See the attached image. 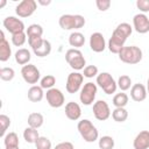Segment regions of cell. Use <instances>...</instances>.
Returning a JSON list of instances; mask_svg holds the SVG:
<instances>
[{
    "label": "cell",
    "instance_id": "cell-1",
    "mask_svg": "<svg viewBox=\"0 0 149 149\" xmlns=\"http://www.w3.org/2000/svg\"><path fill=\"white\" fill-rule=\"evenodd\" d=\"M132 31H133V27L129 23L122 22V23L118 24L116 28L113 30L111 38L108 40V43H107L108 50L112 54L119 55V52L125 47L127 38L132 35Z\"/></svg>",
    "mask_w": 149,
    "mask_h": 149
},
{
    "label": "cell",
    "instance_id": "cell-2",
    "mask_svg": "<svg viewBox=\"0 0 149 149\" xmlns=\"http://www.w3.org/2000/svg\"><path fill=\"white\" fill-rule=\"evenodd\" d=\"M85 17L79 14H63L61 15L58 23L64 30H76L85 26Z\"/></svg>",
    "mask_w": 149,
    "mask_h": 149
},
{
    "label": "cell",
    "instance_id": "cell-3",
    "mask_svg": "<svg viewBox=\"0 0 149 149\" xmlns=\"http://www.w3.org/2000/svg\"><path fill=\"white\" fill-rule=\"evenodd\" d=\"M77 129L85 142L92 143V142L97 141L99 137V132H98L97 127L88 119L80 120L77 125Z\"/></svg>",
    "mask_w": 149,
    "mask_h": 149
},
{
    "label": "cell",
    "instance_id": "cell-4",
    "mask_svg": "<svg viewBox=\"0 0 149 149\" xmlns=\"http://www.w3.org/2000/svg\"><path fill=\"white\" fill-rule=\"evenodd\" d=\"M118 56H119L121 62L133 65V64H137L142 61L143 54H142V50L139 47L129 45V47H123Z\"/></svg>",
    "mask_w": 149,
    "mask_h": 149
},
{
    "label": "cell",
    "instance_id": "cell-5",
    "mask_svg": "<svg viewBox=\"0 0 149 149\" xmlns=\"http://www.w3.org/2000/svg\"><path fill=\"white\" fill-rule=\"evenodd\" d=\"M65 61L70 65V68L76 71L84 70V68L86 65L85 57L79 49H73V48L69 49L65 52Z\"/></svg>",
    "mask_w": 149,
    "mask_h": 149
},
{
    "label": "cell",
    "instance_id": "cell-6",
    "mask_svg": "<svg viewBox=\"0 0 149 149\" xmlns=\"http://www.w3.org/2000/svg\"><path fill=\"white\" fill-rule=\"evenodd\" d=\"M97 85L106 93V94H113L115 93L118 88V84L108 72H101L97 76Z\"/></svg>",
    "mask_w": 149,
    "mask_h": 149
},
{
    "label": "cell",
    "instance_id": "cell-7",
    "mask_svg": "<svg viewBox=\"0 0 149 149\" xmlns=\"http://www.w3.org/2000/svg\"><path fill=\"white\" fill-rule=\"evenodd\" d=\"M97 84L92 83V81H87L83 85L80 93H79V100L83 105L85 106H90L94 102L95 100V95H97Z\"/></svg>",
    "mask_w": 149,
    "mask_h": 149
},
{
    "label": "cell",
    "instance_id": "cell-8",
    "mask_svg": "<svg viewBox=\"0 0 149 149\" xmlns=\"http://www.w3.org/2000/svg\"><path fill=\"white\" fill-rule=\"evenodd\" d=\"M83 81H84V76L83 73L78 72V71H74V72H71L69 76H68V79H66V85H65V88L68 91V93H77L79 90H81V85H83Z\"/></svg>",
    "mask_w": 149,
    "mask_h": 149
},
{
    "label": "cell",
    "instance_id": "cell-9",
    "mask_svg": "<svg viewBox=\"0 0 149 149\" xmlns=\"http://www.w3.org/2000/svg\"><path fill=\"white\" fill-rule=\"evenodd\" d=\"M21 76H22L23 80L27 84H31V85L36 84L41 79V72H40V70L34 64H30V63L22 66V69H21Z\"/></svg>",
    "mask_w": 149,
    "mask_h": 149
},
{
    "label": "cell",
    "instance_id": "cell-10",
    "mask_svg": "<svg viewBox=\"0 0 149 149\" xmlns=\"http://www.w3.org/2000/svg\"><path fill=\"white\" fill-rule=\"evenodd\" d=\"M45 99H47V102L49 104V106L52 108H59L65 102V97H64L63 92L56 87H52L47 91Z\"/></svg>",
    "mask_w": 149,
    "mask_h": 149
},
{
    "label": "cell",
    "instance_id": "cell-11",
    "mask_svg": "<svg viewBox=\"0 0 149 149\" xmlns=\"http://www.w3.org/2000/svg\"><path fill=\"white\" fill-rule=\"evenodd\" d=\"M3 28H6V30L8 33H10L12 35L19 34V33H23L24 31V23L22 20H20L16 16H7L3 19Z\"/></svg>",
    "mask_w": 149,
    "mask_h": 149
},
{
    "label": "cell",
    "instance_id": "cell-12",
    "mask_svg": "<svg viewBox=\"0 0 149 149\" xmlns=\"http://www.w3.org/2000/svg\"><path fill=\"white\" fill-rule=\"evenodd\" d=\"M93 115L99 121H106L111 116V108L105 100H97L92 107Z\"/></svg>",
    "mask_w": 149,
    "mask_h": 149
},
{
    "label": "cell",
    "instance_id": "cell-13",
    "mask_svg": "<svg viewBox=\"0 0 149 149\" xmlns=\"http://www.w3.org/2000/svg\"><path fill=\"white\" fill-rule=\"evenodd\" d=\"M36 8L37 2L35 0H23L16 6L15 13L19 17H29L35 13Z\"/></svg>",
    "mask_w": 149,
    "mask_h": 149
},
{
    "label": "cell",
    "instance_id": "cell-14",
    "mask_svg": "<svg viewBox=\"0 0 149 149\" xmlns=\"http://www.w3.org/2000/svg\"><path fill=\"white\" fill-rule=\"evenodd\" d=\"M133 28L139 34H146L149 31V17L143 14L139 13L133 17Z\"/></svg>",
    "mask_w": 149,
    "mask_h": 149
},
{
    "label": "cell",
    "instance_id": "cell-15",
    "mask_svg": "<svg viewBox=\"0 0 149 149\" xmlns=\"http://www.w3.org/2000/svg\"><path fill=\"white\" fill-rule=\"evenodd\" d=\"M90 48L94 52H102L106 49V41L101 33L95 31L90 36Z\"/></svg>",
    "mask_w": 149,
    "mask_h": 149
},
{
    "label": "cell",
    "instance_id": "cell-16",
    "mask_svg": "<svg viewBox=\"0 0 149 149\" xmlns=\"http://www.w3.org/2000/svg\"><path fill=\"white\" fill-rule=\"evenodd\" d=\"M148 93H147V87L143 84H134L130 87V98L136 101V102H141L143 100H146Z\"/></svg>",
    "mask_w": 149,
    "mask_h": 149
},
{
    "label": "cell",
    "instance_id": "cell-17",
    "mask_svg": "<svg viewBox=\"0 0 149 149\" xmlns=\"http://www.w3.org/2000/svg\"><path fill=\"white\" fill-rule=\"evenodd\" d=\"M0 61L7 62L12 56V48L9 45V42L5 37V33L0 31Z\"/></svg>",
    "mask_w": 149,
    "mask_h": 149
},
{
    "label": "cell",
    "instance_id": "cell-18",
    "mask_svg": "<svg viewBox=\"0 0 149 149\" xmlns=\"http://www.w3.org/2000/svg\"><path fill=\"white\" fill-rule=\"evenodd\" d=\"M65 115L69 120L76 121L81 116V108L80 106L74 102V101H70L65 105Z\"/></svg>",
    "mask_w": 149,
    "mask_h": 149
},
{
    "label": "cell",
    "instance_id": "cell-19",
    "mask_svg": "<svg viewBox=\"0 0 149 149\" xmlns=\"http://www.w3.org/2000/svg\"><path fill=\"white\" fill-rule=\"evenodd\" d=\"M133 147L134 149H148L149 148V130L140 132L133 141Z\"/></svg>",
    "mask_w": 149,
    "mask_h": 149
},
{
    "label": "cell",
    "instance_id": "cell-20",
    "mask_svg": "<svg viewBox=\"0 0 149 149\" xmlns=\"http://www.w3.org/2000/svg\"><path fill=\"white\" fill-rule=\"evenodd\" d=\"M14 58H15V62L19 65H27V64H29V62L31 59V54L28 49L21 48L15 52Z\"/></svg>",
    "mask_w": 149,
    "mask_h": 149
},
{
    "label": "cell",
    "instance_id": "cell-21",
    "mask_svg": "<svg viewBox=\"0 0 149 149\" xmlns=\"http://www.w3.org/2000/svg\"><path fill=\"white\" fill-rule=\"evenodd\" d=\"M27 95H28V99L31 102H40L44 98V92H43V88L41 86L33 85V86L29 87Z\"/></svg>",
    "mask_w": 149,
    "mask_h": 149
},
{
    "label": "cell",
    "instance_id": "cell-22",
    "mask_svg": "<svg viewBox=\"0 0 149 149\" xmlns=\"http://www.w3.org/2000/svg\"><path fill=\"white\" fill-rule=\"evenodd\" d=\"M33 52L37 57H47L51 52V43L48 40L43 38V41L35 49H33Z\"/></svg>",
    "mask_w": 149,
    "mask_h": 149
},
{
    "label": "cell",
    "instance_id": "cell-23",
    "mask_svg": "<svg viewBox=\"0 0 149 149\" xmlns=\"http://www.w3.org/2000/svg\"><path fill=\"white\" fill-rule=\"evenodd\" d=\"M69 44L71 47H73V49H78L81 48L85 44V36L84 34L79 33V31H72L69 36Z\"/></svg>",
    "mask_w": 149,
    "mask_h": 149
},
{
    "label": "cell",
    "instance_id": "cell-24",
    "mask_svg": "<svg viewBox=\"0 0 149 149\" xmlns=\"http://www.w3.org/2000/svg\"><path fill=\"white\" fill-rule=\"evenodd\" d=\"M27 122H28V126L31 127V128H35V129H38L40 127H42L43 122H44V118L41 113L38 112H33L28 115V119H27Z\"/></svg>",
    "mask_w": 149,
    "mask_h": 149
},
{
    "label": "cell",
    "instance_id": "cell-25",
    "mask_svg": "<svg viewBox=\"0 0 149 149\" xmlns=\"http://www.w3.org/2000/svg\"><path fill=\"white\" fill-rule=\"evenodd\" d=\"M40 137V134H38V130L35 129V128H31V127H27L24 130H23V139L26 142L28 143H34L38 140Z\"/></svg>",
    "mask_w": 149,
    "mask_h": 149
},
{
    "label": "cell",
    "instance_id": "cell-26",
    "mask_svg": "<svg viewBox=\"0 0 149 149\" xmlns=\"http://www.w3.org/2000/svg\"><path fill=\"white\" fill-rule=\"evenodd\" d=\"M112 119L115 122H125L128 119V112L125 107H115L112 112Z\"/></svg>",
    "mask_w": 149,
    "mask_h": 149
},
{
    "label": "cell",
    "instance_id": "cell-27",
    "mask_svg": "<svg viewBox=\"0 0 149 149\" xmlns=\"http://www.w3.org/2000/svg\"><path fill=\"white\" fill-rule=\"evenodd\" d=\"M26 34L27 37H42L43 35V28L41 24L37 23H33L30 26H28V28L26 29Z\"/></svg>",
    "mask_w": 149,
    "mask_h": 149
},
{
    "label": "cell",
    "instance_id": "cell-28",
    "mask_svg": "<svg viewBox=\"0 0 149 149\" xmlns=\"http://www.w3.org/2000/svg\"><path fill=\"white\" fill-rule=\"evenodd\" d=\"M3 144L5 148H10V147H19V136L15 132H9L8 134L5 135L3 137Z\"/></svg>",
    "mask_w": 149,
    "mask_h": 149
},
{
    "label": "cell",
    "instance_id": "cell-29",
    "mask_svg": "<svg viewBox=\"0 0 149 149\" xmlns=\"http://www.w3.org/2000/svg\"><path fill=\"white\" fill-rule=\"evenodd\" d=\"M129 101V98L128 95L125 93V92H120V93H116L114 97H113V105L115 107H125Z\"/></svg>",
    "mask_w": 149,
    "mask_h": 149
},
{
    "label": "cell",
    "instance_id": "cell-30",
    "mask_svg": "<svg viewBox=\"0 0 149 149\" xmlns=\"http://www.w3.org/2000/svg\"><path fill=\"white\" fill-rule=\"evenodd\" d=\"M114 139L109 135H105V136H101L99 140H98V146L100 149H113L114 148Z\"/></svg>",
    "mask_w": 149,
    "mask_h": 149
},
{
    "label": "cell",
    "instance_id": "cell-31",
    "mask_svg": "<svg viewBox=\"0 0 149 149\" xmlns=\"http://www.w3.org/2000/svg\"><path fill=\"white\" fill-rule=\"evenodd\" d=\"M55 84H56V78L52 74L44 76L43 78H41V81H40V86L43 90H47V91L50 90V88H52L55 86Z\"/></svg>",
    "mask_w": 149,
    "mask_h": 149
},
{
    "label": "cell",
    "instance_id": "cell-32",
    "mask_svg": "<svg viewBox=\"0 0 149 149\" xmlns=\"http://www.w3.org/2000/svg\"><path fill=\"white\" fill-rule=\"evenodd\" d=\"M116 84H118V87H119L122 92H125V91H127V90L130 88V86H132V79H130L129 76L122 74V76L119 77Z\"/></svg>",
    "mask_w": 149,
    "mask_h": 149
},
{
    "label": "cell",
    "instance_id": "cell-33",
    "mask_svg": "<svg viewBox=\"0 0 149 149\" xmlns=\"http://www.w3.org/2000/svg\"><path fill=\"white\" fill-rule=\"evenodd\" d=\"M15 77V71L13 68H1L0 69V78L3 81H10Z\"/></svg>",
    "mask_w": 149,
    "mask_h": 149
},
{
    "label": "cell",
    "instance_id": "cell-34",
    "mask_svg": "<svg viewBox=\"0 0 149 149\" xmlns=\"http://www.w3.org/2000/svg\"><path fill=\"white\" fill-rule=\"evenodd\" d=\"M27 38H28V37H27L26 31L19 33V34L12 35V43H13V45H15V47H22V45L26 43Z\"/></svg>",
    "mask_w": 149,
    "mask_h": 149
},
{
    "label": "cell",
    "instance_id": "cell-35",
    "mask_svg": "<svg viewBox=\"0 0 149 149\" xmlns=\"http://www.w3.org/2000/svg\"><path fill=\"white\" fill-rule=\"evenodd\" d=\"M36 149H51V141L45 136H40L35 142Z\"/></svg>",
    "mask_w": 149,
    "mask_h": 149
},
{
    "label": "cell",
    "instance_id": "cell-36",
    "mask_svg": "<svg viewBox=\"0 0 149 149\" xmlns=\"http://www.w3.org/2000/svg\"><path fill=\"white\" fill-rule=\"evenodd\" d=\"M99 74V70L95 65H87L84 68V71H83V76L86 77V78H93V77H97Z\"/></svg>",
    "mask_w": 149,
    "mask_h": 149
},
{
    "label": "cell",
    "instance_id": "cell-37",
    "mask_svg": "<svg viewBox=\"0 0 149 149\" xmlns=\"http://www.w3.org/2000/svg\"><path fill=\"white\" fill-rule=\"evenodd\" d=\"M0 125H1V133L0 134H1L2 137H5L6 130L10 126V119H9V116H7L6 114H1L0 115Z\"/></svg>",
    "mask_w": 149,
    "mask_h": 149
},
{
    "label": "cell",
    "instance_id": "cell-38",
    "mask_svg": "<svg viewBox=\"0 0 149 149\" xmlns=\"http://www.w3.org/2000/svg\"><path fill=\"white\" fill-rule=\"evenodd\" d=\"M95 6L100 12H105L111 7V1L109 0H97Z\"/></svg>",
    "mask_w": 149,
    "mask_h": 149
},
{
    "label": "cell",
    "instance_id": "cell-39",
    "mask_svg": "<svg viewBox=\"0 0 149 149\" xmlns=\"http://www.w3.org/2000/svg\"><path fill=\"white\" fill-rule=\"evenodd\" d=\"M136 7L141 10V13H148L149 12V0H137Z\"/></svg>",
    "mask_w": 149,
    "mask_h": 149
},
{
    "label": "cell",
    "instance_id": "cell-40",
    "mask_svg": "<svg viewBox=\"0 0 149 149\" xmlns=\"http://www.w3.org/2000/svg\"><path fill=\"white\" fill-rule=\"evenodd\" d=\"M54 149H74V147L71 142L65 141V142H61V143L56 144V147Z\"/></svg>",
    "mask_w": 149,
    "mask_h": 149
},
{
    "label": "cell",
    "instance_id": "cell-41",
    "mask_svg": "<svg viewBox=\"0 0 149 149\" xmlns=\"http://www.w3.org/2000/svg\"><path fill=\"white\" fill-rule=\"evenodd\" d=\"M40 5H42V6H48V5H50L51 3V1L50 0H47V1H43V0H38L37 1Z\"/></svg>",
    "mask_w": 149,
    "mask_h": 149
},
{
    "label": "cell",
    "instance_id": "cell-42",
    "mask_svg": "<svg viewBox=\"0 0 149 149\" xmlns=\"http://www.w3.org/2000/svg\"><path fill=\"white\" fill-rule=\"evenodd\" d=\"M5 5H6V0H1V2H0V8H2Z\"/></svg>",
    "mask_w": 149,
    "mask_h": 149
},
{
    "label": "cell",
    "instance_id": "cell-43",
    "mask_svg": "<svg viewBox=\"0 0 149 149\" xmlns=\"http://www.w3.org/2000/svg\"><path fill=\"white\" fill-rule=\"evenodd\" d=\"M146 87H147V93L149 94V78H148V80H147V86H146Z\"/></svg>",
    "mask_w": 149,
    "mask_h": 149
},
{
    "label": "cell",
    "instance_id": "cell-44",
    "mask_svg": "<svg viewBox=\"0 0 149 149\" xmlns=\"http://www.w3.org/2000/svg\"><path fill=\"white\" fill-rule=\"evenodd\" d=\"M5 149H20L19 147H10V148H5Z\"/></svg>",
    "mask_w": 149,
    "mask_h": 149
}]
</instances>
